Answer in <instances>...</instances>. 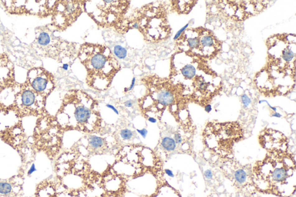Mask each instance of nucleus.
<instances>
[{
	"mask_svg": "<svg viewBox=\"0 0 296 197\" xmlns=\"http://www.w3.org/2000/svg\"><path fill=\"white\" fill-rule=\"evenodd\" d=\"M15 70L6 54L0 55V93L10 87L15 86Z\"/></svg>",
	"mask_w": 296,
	"mask_h": 197,
	"instance_id": "obj_13",
	"label": "nucleus"
},
{
	"mask_svg": "<svg viewBox=\"0 0 296 197\" xmlns=\"http://www.w3.org/2000/svg\"><path fill=\"white\" fill-rule=\"evenodd\" d=\"M17 89L13 107L19 115L41 114L47 98L34 90L25 82L17 86Z\"/></svg>",
	"mask_w": 296,
	"mask_h": 197,
	"instance_id": "obj_8",
	"label": "nucleus"
},
{
	"mask_svg": "<svg viewBox=\"0 0 296 197\" xmlns=\"http://www.w3.org/2000/svg\"><path fill=\"white\" fill-rule=\"evenodd\" d=\"M113 53L117 58L125 59L127 57V51L124 47L118 45L114 47Z\"/></svg>",
	"mask_w": 296,
	"mask_h": 197,
	"instance_id": "obj_18",
	"label": "nucleus"
},
{
	"mask_svg": "<svg viewBox=\"0 0 296 197\" xmlns=\"http://www.w3.org/2000/svg\"><path fill=\"white\" fill-rule=\"evenodd\" d=\"M25 82L34 90L46 98L55 87L53 74L42 67L33 68L30 70Z\"/></svg>",
	"mask_w": 296,
	"mask_h": 197,
	"instance_id": "obj_10",
	"label": "nucleus"
},
{
	"mask_svg": "<svg viewBox=\"0 0 296 197\" xmlns=\"http://www.w3.org/2000/svg\"><path fill=\"white\" fill-rule=\"evenodd\" d=\"M256 190L280 197L295 194L296 162L289 152H267L263 159L251 167Z\"/></svg>",
	"mask_w": 296,
	"mask_h": 197,
	"instance_id": "obj_1",
	"label": "nucleus"
},
{
	"mask_svg": "<svg viewBox=\"0 0 296 197\" xmlns=\"http://www.w3.org/2000/svg\"><path fill=\"white\" fill-rule=\"evenodd\" d=\"M137 131L138 132V133L141 135L143 138H146V135L148 132L146 128H143L142 130L137 129Z\"/></svg>",
	"mask_w": 296,
	"mask_h": 197,
	"instance_id": "obj_24",
	"label": "nucleus"
},
{
	"mask_svg": "<svg viewBox=\"0 0 296 197\" xmlns=\"http://www.w3.org/2000/svg\"><path fill=\"white\" fill-rule=\"evenodd\" d=\"M36 171V169H35V165L34 164H33V165L31 166V167L30 168V169H29V172H28V175H31L34 172H35Z\"/></svg>",
	"mask_w": 296,
	"mask_h": 197,
	"instance_id": "obj_30",
	"label": "nucleus"
},
{
	"mask_svg": "<svg viewBox=\"0 0 296 197\" xmlns=\"http://www.w3.org/2000/svg\"><path fill=\"white\" fill-rule=\"evenodd\" d=\"M172 8L178 13H187L195 5L194 1H172Z\"/></svg>",
	"mask_w": 296,
	"mask_h": 197,
	"instance_id": "obj_15",
	"label": "nucleus"
},
{
	"mask_svg": "<svg viewBox=\"0 0 296 197\" xmlns=\"http://www.w3.org/2000/svg\"><path fill=\"white\" fill-rule=\"evenodd\" d=\"M204 108H205V111H206L207 113H209L212 111V107L210 104L206 105L204 107Z\"/></svg>",
	"mask_w": 296,
	"mask_h": 197,
	"instance_id": "obj_32",
	"label": "nucleus"
},
{
	"mask_svg": "<svg viewBox=\"0 0 296 197\" xmlns=\"http://www.w3.org/2000/svg\"><path fill=\"white\" fill-rule=\"evenodd\" d=\"M259 143L267 152H288L289 140L282 132L272 128H265L260 132Z\"/></svg>",
	"mask_w": 296,
	"mask_h": 197,
	"instance_id": "obj_11",
	"label": "nucleus"
},
{
	"mask_svg": "<svg viewBox=\"0 0 296 197\" xmlns=\"http://www.w3.org/2000/svg\"><path fill=\"white\" fill-rule=\"evenodd\" d=\"M203 142L210 152L220 159L232 158L235 144L244 138L240 124L233 122H209L203 133Z\"/></svg>",
	"mask_w": 296,
	"mask_h": 197,
	"instance_id": "obj_5",
	"label": "nucleus"
},
{
	"mask_svg": "<svg viewBox=\"0 0 296 197\" xmlns=\"http://www.w3.org/2000/svg\"><path fill=\"white\" fill-rule=\"evenodd\" d=\"M241 100L245 108H247L251 103V99L247 94H243L241 96Z\"/></svg>",
	"mask_w": 296,
	"mask_h": 197,
	"instance_id": "obj_21",
	"label": "nucleus"
},
{
	"mask_svg": "<svg viewBox=\"0 0 296 197\" xmlns=\"http://www.w3.org/2000/svg\"><path fill=\"white\" fill-rule=\"evenodd\" d=\"M89 141L90 147L93 149H99L104 145V140L98 136H90Z\"/></svg>",
	"mask_w": 296,
	"mask_h": 197,
	"instance_id": "obj_17",
	"label": "nucleus"
},
{
	"mask_svg": "<svg viewBox=\"0 0 296 197\" xmlns=\"http://www.w3.org/2000/svg\"><path fill=\"white\" fill-rule=\"evenodd\" d=\"M135 78L134 77L132 79V81H131V85L129 87V88H125V92H129V91H130L131 90H133V89L134 88V86H135Z\"/></svg>",
	"mask_w": 296,
	"mask_h": 197,
	"instance_id": "obj_26",
	"label": "nucleus"
},
{
	"mask_svg": "<svg viewBox=\"0 0 296 197\" xmlns=\"http://www.w3.org/2000/svg\"><path fill=\"white\" fill-rule=\"evenodd\" d=\"M133 101L132 100H128V101H126V102L125 103V107H127V108H131V107H133Z\"/></svg>",
	"mask_w": 296,
	"mask_h": 197,
	"instance_id": "obj_29",
	"label": "nucleus"
},
{
	"mask_svg": "<svg viewBox=\"0 0 296 197\" xmlns=\"http://www.w3.org/2000/svg\"><path fill=\"white\" fill-rule=\"evenodd\" d=\"M171 73L181 71V74L185 79H191L196 75V68L192 64H186L183 66L181 65V67L177 66H171Z\"/></svg>",
	"mask_w": 296,
	"mask_h": 197,
	"instance_id": "obj_14",
	"label": "nucleus"
},
{
	"mask_svg": "<svg viewBox=\"0 0 296 197\" xmlns=\"http://www.w3.org/2000/svg\"><path fill=\"white\" fill-rule=\"evenodd\" d=\"M69 65H68V64H63L62 68H63V70H65V71H67L68 69V67H69Z\"/></svg>",
	"mask_w": 296,
	"mask_h": 197,
	"instance_id": "obj_35",
	"label": "nucleus"
},
{
	"mask_svg": "<svg viewBox=\"0 0 296 197\" xmlns=\"http://www.w3.org/2000/svg\"><path fill=\"white\" fill-rule=\"evenodd\" d=\"M147 119L152 123H155L157 122V119H155V118H153V117H149Z\"/></svg>",
	"mask_w": 296,
	"mask_h": 197,
	"instance_id": "obj_33",
	"label": "nucleus"
},
{
	"mask_svg": "<svg viewBox=\"0 0 296 197\" xmlns=\"http://www.w3.org/2000/svg\"><path fill=\"white\" fill-rule=\"evenodd\" d=\"M200 44L195 54H200L205 58L214 57L218 53L220 45L218 40L209 31L200 30Z\"/></svg>",
	"mask_w": 296,
	"mask_h": 197,
	"instance_id": "obj_12",
	"label": "nucleus"
},
{
	"mask_svg": "<svg viewBox=\"0 0 296 197\" xmlns=\"http://www.w3.org/2000/svg\"><path fill=\"white\" fill-rule=\"evenodd\" d=\"M263 102H265V103H267L268 104V105L270 107V108L271 109H272L273 111H274V112H276V108L275 107H271V106L270 105V103H268V102L267 101H266V100H261V101H260L259 102V103H263Z\"/></svg>",
	"mask_w": 296,
	"mask_h": 197,
	"instance_id": "obj_31",
	"label": "nucleus"
},
{
	"mask_svg": "<svg viewBox=\"0 0 296 197\" xmlns=\"http://www.w3.org/2000/svg\"><path fill=\"white\" fill-rule=\"evenodd\" d=\"M57 119L64 129L91 133L97 131L102 125L97 102L82 90H70L66 94Z\"/></svg>",
	"mask_w": 296,
	"mask_h": 197,
	"instance_id": "obj_3",
	"label": "nucleus"
},
{
	"mask_svg": "<svg viewBox=\"0 0 296 197\" xmlns=\"http://www.w3.org/2000/svg\"><path fill=\"white\" fill-rule=\"evenodd\" d=\"M120 135L122 139L124 140H130L133 136V132L129 129H123L120 132Z\"/></svg>",
	"mask_w": 296,
	"mask_h": 197,
	"instance_id": "obj_20",
	"label": "nucleus"
},
{
	"mask_svg": "<svg viewBox=\"0 0 296 197\" xmlns=\"http://www.w3.org/2000/svg\"><path fill=\"white\" fill-rule=\"evenodd\" d=\"M106 107H107V108H110V109H112L116 115H119V114L118 109H117L116 108H115V107H114L113 105H110V104H107V105H106Z\"/></svg>",
	"mask_w": 296,
	"mask_h": 197,
	"instance_id": "obj_27",
	"label": "nucleus"
},
{
	"mask_svg": "<svg viewBox=\"0 0 296 197\" xmlns=\"http://www.w3.org/2000/svg\"><path fill=\"white\" fill-rule=\"evenodd\" d=\"M220 168L237 189L242 191H251L252 188L255 189L250 165L241 164L232 157L220 159Z\"/></svg>",
	"mask_w": 296,
	"mask_h": 197,
	"instance_id": "obj_9",
	"label": "nucleus"
},
{
	"mask_svg": "<svg viewBox=\"0 0 296 197\" xmlns=\"http://www.w3.org/2000/svg\"><path fill=\"white\" fill-rule=\"evenodd\" d=\"M78 58L86 71V83L98 91L106 90L122 66L109 47L86 42L78 50Z\"/></svg>",
	"mask_w": 296,
	"mask_h": 197,
	"instance_id": "obj_2",
	"label": "nucleus"
},
{
	"mask_svg": "<svg viewBox=\"0 0 296 197\" xmlns=\"http://www.w3.org/2000/svg\"><path fill=\"white\" fill-rule=\"evenodd\" d=\"M12 186L7 181H0V194L9 195L12 191Z\"/></svg>",
	"mask_w": 296,
	"mask_h": 197,
	"instance_id": "obj_19",
	"label": "nucleus"
},
{
	"mask_svg": "<svg viewBox=\"0 0 296 197\" xmlns=\"http://www.w3.org/2000/svg\"><path fill=\"white\" fill-rule=\"evenodd\" d=\"M133 29L138 30L147 43L153 44L167 40L170 37L171 29L165 4L156 1L135 9L128 12L115 30L123 34Z\"/></svg>",
	"mask_w": 296,
	"mask_h": 197,
	"instance_id": "obj_4",
	"label": "nucleus"
},
{
	"mask_svg": "<svg viewBox=\"0 0 296 197\" xmlns=\"http://www.w3.org/2000/svg\"><path fill=\"white\" fill-rule=\"evenodd\" d=\"M85 1H56L52 12V24L60 31H65L77 21L84 11Z\"/></svg>",
	"mask_w": 296,
	"mask_h": 197,
	"instance_id": "obj_7",
	"label": "nucleus"
},
{
	"mask_svg": "<svg viewBox=\"0 0 296 197\" xmlns=\"http://www.w3.org/2000/svg\"><path fill=\"white\" fill-rule=\"evenodd\" d=\"M161 144L162 148L167 152H173L176 148V144L174 138L169 136L164 137L162 140Z\"/></svg>",
	"mask_w": 296,
	"mask_h": 197,
	"instance_id": "obj_16",
	"label": "nucleus"
},
{
	"mask_svg": "<svg viewBox=\"0 0 296 197\" xmlns=\"http://www.w3.org/2000/svg\"><path fill=\"white\" fill-rule=\"evenodd\" d=\"M204 176L205 177V178L207 179H208V180H210L212 177H213V173H212V172L211 171V170L209 169H208L205 172H204Z\"/></svg>",
	"mask_w": 296,
	"mask_h": 197,
	"instance_id": "obj_25",
	"label": "nucleus"
},
{
	"mask_svg": "<svg viewBox=\"0 0 296 197\" xmlns=\"http://www.w3.org/2000/svg\"><path fill=\"white\" fill-rule=\"evenodd\" d=\"M271 116L272 117H279V118H280V117H281L282 116H281V115H280V113H279L275 112L274 113H273V114Z\"/></svg>",
	"mask_w": 296,
	"mask_h": 197,
	"instance_id": "obj_34",
	"label": "nucleus"
},
{
	"mask_svg": "<svg viewBox=\"0 0 296 197\" xmlns=\"http://www.w3.org/2000/svg\"><path fill=\"white\" fill-rule=\"evenodd\" d=\"M188 25H189V23H188V24H187V25H186L185 26H184V27H183L182 29H181L179 31H178V32L176 33V35H175L174 38V40L176 41V39L178 38L179 37L181 36V35L182 34L183 32L184 31H185V30H186V29L187 27H188Z\"/></svg>",
	"mask_w": 296,
	"mask_h": 197,
	"instance_id": "obj_23",
	"label": "nucleus"
},
{
	"mask_svg": "<svg viewBox=\"0 0 296 197\" xmlns=\"http://www.w3.org/2000/svg\"><path fill=\"white\" fill-rule=\"evenodd\" d=\"M174 140L176 144H181L182 143V137L181 135L179 133H178V132L175 134L174 136Z\"/></svg>",
	"mask_w": 296,
	"mask_h": 197,
	"instance_id": "obj_22",
	"label": "nucleus"
},
{
	"mask_svg": "<svg viewBox=\"0 0 296 197\" xmlns=\"http://www.w3.org/2000/svg\"><path fill=\"white\" fill-rule=\"evenodd\" d=\"M130 2L128 0L85 1L84 11L98 27L115 29L129 12Z\"/></svg>",
	"mask_w": 296,
	"mask_h": 197,
	"instance_id": "obj_6",
	"label": "nucleus"
},
{
	"mask_svg": "<svg viewBox=\"0 0 296 197\" xmlns=\"http://www.w3.org/2000/svg\"><path fill=\"white\" fill-rule=\"evenodd\" d=\"M165 171V173H166L167 175L169 177H174V174L172 172V171L169 169H166L164 170Z\"/></svg>",
	"mask_w": 296,
	"mask_h": 197,
	"instance_id": "obj_28",
	"label": "nucleus"
}]
</instances>
